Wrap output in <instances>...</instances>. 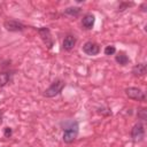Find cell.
<instances>
[{
  "mask_svg": "<svg viewBox=\"0 0 147 147\" xmlns=\"http://www.w3.org/2000/svg\"><path fill=\"white\" fill-rule=\"evenodd\" d=\"M63 87H64V82L61 80V79H57V80H55V82L44 92V95L47 96V98L55 96V95H57V94L62 91Z\"/></svg>",
  "mask_w": 147,
  "mask_h": 147,
  "instance_id": "6da1fadb",
  "label": "cell"
},
{
  "mask_svg": "<svg viewBox=\"0 0 147 147\" xmlns=\"http://www.w3.org/2000/svg\"><path fill=\"white\" fill-rule=\"evenodd\" d=\"M77 134H78V124L77 123H72L71 126H69L68 129L64 130L63 136H62L63 141L67 142V144H70L76 139Z\"/></svg>",
  "mask_w": 147,
  "mask_h": 147,
  "instance_id": "7a4b0ae2",
  "label": "cell"
},
{
  "mask_svg": "<svg viewBox=\"0 0 147 147\" xmlns=\"http://www.w3.org/2000/svg\"><path fill=\"white\" fill-rule=\"evenodd\" d=\"M38 33H39V36L41 37L44 44H45L48 48H52V46H53V38H52V36H51L49 29H48V28H40V29L38 30Z\"/></svg>",
  "mask_w": 147,
  "mask_h": 147,
  "instance_id": "3957f363",
  "label": "cell"
},
{
  "mask_svg": "<svg viewBox=\"0 0 147 147\" xmlns=\"http://www.w3.org/2000/svg\"><path fill=\"white\" fill-rule=\"evenodd\" d=\"M125 94L130 98V99H134V100H145V93L138 88V87H129L125 90Z\"/></svg>",
  "mask_w": 147,
  "mask_h": 147,
  "instance_id": "277c9868",
  "label": "cell"
},
{
  "mask_svg": "<svg viewBox=\"0 0 147 147\" xmlns=\"http://www.w3.org/2000/svg\"><path fill=\"white\" fill-rule=\"evenodd\" d=\"M145 136V130H144V126L141 123H138L133 126L132 131H131V137L134 141H141L142 138Z\"/></svg>",
  "mask_w": 147,
  "mask_h": 147,
  "instance_id": "5b68a950",
  "label": "cell"
},
{
  "mask_svg": "<svg viewBox=\"0 0 147 147\" xmlns=\"http://www.w3.org/2000/svg\"><path fill=\"white\" fill-rule=\"evenodd\" d=\"M83 51L84 53H86L87 55H96L100 52V47L98 44L92 42V41H87L85 42V45L83 46Z\"/></svg>",
  "mask_w": 147,
  "mask_h": 147,
  "instance_id": "8992f818",
  "label": "cell"
},
{
  "mask_svg": "<svg viewBox=\"0 0 147 147\" xmlns=\"http://www.w3.org/2000/svg\"><path fill=\"white\" fill-rule=\"evenodd\" d=\"M5 28L8 30V31H22L24 30V25L17 21H14V20H10V21H6L5 22Z\"/></svg>",
  "mask_w": 147,
  "mask_h": 147,
  "instance_id": "52a82bcc",
  "label": "cell"
},
{
  "mask_svg": "<svg viewBox=\"0 0 147 147\" xmlns=\"http://www.w3.org/2000/svg\"><path fill=\"white\" fill-rule=\"evenodd\" d=\"M94 21H95V17L92 15V14H87L83 17L82 20V24L85 29H92L93 25H94Z\"/></svg>",
  "mask_w": 147,
  "mask_h": 147,
  "instance_id": "ba28073f",
  "label": "cell"
},
{
  "mask_svg": "<svg viewBox=\"0 0 147 147\" xmlns=\"http://www.w3.org/2000/svg\"><path fill=\"white\" fill-rule=\"evenodd\" d=\"M75 44H76V38H75L74 36H67V37L64 38L62 45H63V48H64V49L70 51V49L74 48Z\"/></svg>",
  "mask_w": 147,
  "mask_h": 147,
  "instance_id": "9c48e42d",
  "label": "cell"
},
{
  "mask_svg": "<svg viewBox=\"0 0 147 147\" xmlns=\"http://www.w3.org/2000/svg\"><path fill=\"white\" fill-rule=\"evenodd\" d=\"M132 72L136 75V76H142L146 74V64L145 63H139L137 64L133 69H132Z\"/></svg>",
  "mask_w": 147,
  "mask_h": 147,
  "instance_id": "30bf717a",
  "label": "cell"
},
{
  "mask_svg": "<svg viewBox=\"0 0 147 147\" xmlns=\"http://www.w3.org/2000/svg\"><path fill=\"white\" fill-rule=\"evenodd\" d=\"M116 62H118L122 65H125L129 63V57L124 53H119L118 55H116Z\"/></svg>",
  "mask_w": 147,
  "mask_h": 147,
  "instance_id": "8fae6325",
  "label": "cell"
},
{
  "mask_svg": "<svg viewBox=\"0 0 147 147\" xmlns=\"http://www.w3.org/2000/svg\"><path fill=\"white\" fill-rule=\"evenodd\" d=\"M9 79H10L9 74H7V72H0V87L7 85V83L9 82Z\"/></svg>",
  "mask_w": 147,
  "mask_h": 147,
  "instance_id": "7c38bea8",
  "label": "cell"
},
{
  "mask_svg": "<svg viewBox=\"0 0 147 147\" xmlns=\"http://www.w3.org/2000/svg\"><path fill=\"white\" fill-rule=\"evenodd\" d=\"M79 11H80L79 8H77V7H70V8H67L64 13L68 14V15H71V16H77L79 14Z\"/></svg>",
  "mask_w": 147,
  "mask_h": 147,
  "instance_id": "4fadbf2b",
  "label": "cell"
},
{
  "mask_svg": "<svg viewBox=\"0 0 147 147\" xmlns=\"http://www.w3.org/2000/svg\"><path fill=\"white\" fill-rule=\"evenodd\" d=\"M116 52V48L114 47V46H107L106 48H105V54L106 55H111V54H114Z\"/></svg>",
  "mask_w": 147,
  "mask_h": 147,
  "instance_id": "5bb4252c",
  "label": "cell"
},
{
  "mask_svg": "<svg viewBox=\"0 0 147 147\" xmlns=\"http://www.w3.org/2000/svg\"><path fill=\"white\" fill-rule=\"evenodd\" d=\"M5 136L6 137H10L11 136V129L10 127H6L5 129Z\"/></svg>",
  "mask_w": 147,
  "mask_h": 147,
  "instance_id": "9a60e30c",
  "label": "cell"
}]
</instances>
